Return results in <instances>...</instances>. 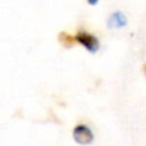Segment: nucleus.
Returning a JSON list of instances; mask_svg holds the SVG:
<instances>
[{
    "mask_svg": "<svg viewBox=\"0 0 146 146\" xmlns=\"http://www.w3.org/2000/svg\"><path fill=\"white\" fill-rule=\"evenodd\" d=\"M76 40L81 44L82 46H85L88 51L91 53H95L98 51L99 49V41L96 37H94L90 33H86V32H80L77 36H76Z\"/></svg>",
    "mask_w": 146,
    "mask_h": 146,
    "instance_id": "f03ea898",
    "label": "nucleus"
},
{
    "mask_svg": "<svg viewBox=\"0 0 146 146\" xmlns=\"http://www.w3.org/2000/svg\"><path fill=\"white\" fill-rule=\"evenodd\" d=\"M87 1L90 3L91 5H95V4H98V1H99V0H87Z\"/></svg>",
    "mask_w": 146,
    "mask_h": 146,
    "instance_id": "20e7f679",
    "label": "nucleus"
},
{
    "mask_svg": "<svg viewBox=\"0 0 146 146\" xmlns=\"http://www.w3.org/2000/svg\"><path fill=\"white\" fill-rule=\"evenodd\" d=\"M73 136H74V140L81 145H87L91 144L94 140V135L91 132V129L88 127L83 126V124H80L74 128L73 131Z\"/></svg>",
    "mask_w": 146,
    "mask_h": 146,
    "instance_id": "f257e3e1",
    "label": "nucleus"
},
{
    "mask_svg": "<svg viewBox=\"0 0 146 146\" xmlns=\"http://www.w3.org/2000/svg\"><path fill=\"white\" fill-rule=\"evenodd\" d=\"M126 23H127L126 17H124L122 13H119V12L114 13V14L109 18V26L113 27V28L123 27V26H126Z\"/></svg>",
    "mask_w": 146,
    "mask_h": 146,
    "instance_id": "7ed1b4c3",
    "label": "nucleus"
}]
</instances>
